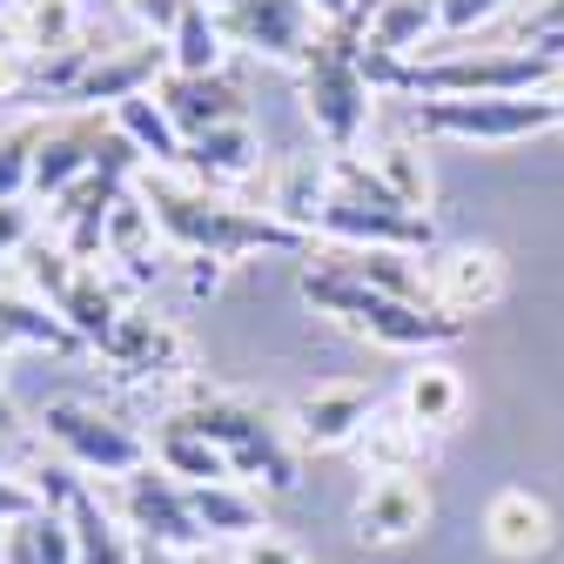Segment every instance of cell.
Here are the masks:
<instances>
[{
    "label": "cell",
    "mask_w": 564,
    "mask_h": 564,
    "mask_svg": "<svg viewBox=\"0 0 564 564\" xmlns=\"http://www.w3.org/2000/svg\"><path fill=\"white\" fill-rule=\"evenodd\" d=\"M323 202H329V155H290V162L275 169V188H269V216L275 223L316 236Z\"/></svg>",
    "instance_id": "cell-21"
},
{
    "label": "cell",
    "mask_w": 564,
    "mask_h": 564,
    "mask_svg": "<svg viewBox=\"0 0 564 564\" xmlns=\"http://www.w3.org/2000/svg\"><path fill=\"white\" fill-rule=\"evenodd\" d=\"M0 477H8V431H0Z\"/></svg>",
    "instance_id": "cell-42"
},
{
    "label": "cell",
    "mask_w": 564,
    "mask_h": 564,
    "mask_svg": "<svg viewBox=\"0 0 564 564\" xmlns=\"http://www.w3.org/2000/svg\"><path fill=\"white\" fill-rule=\"evenodd\" d=\"M256 155H262V141H256V128H249V121L208 128V134H195V141H188V169H195L202 182H242V175L256 169Z\"/></svg>",
    "instance_id": "cell-26"
},
{
    "label": "cell",
    "mask_w": 564,
    "mask_h": 564,
    "mask_svg": "<svg viewBox=\"0 0 564 564\" xmlns=\"http://www.w3.org/2000/svg\"><path fill=\"white\" fill-rule=\"evenodd\" d=\"M41 121H14L0 128V202H21L34 195V155H41Z\"/></svg>",
    "instance_id": "cell-33"
},
{
    "label": "cell",
    "mask_w": 564,
    "mask_h": 564,
    "mask_svg": "<svg viewBox=\"0 0 564 564\" xmlns=\"http://www.w3.org/2000/svg\"><path fill=\"white\" fill-rule=\"evenodd\" d=\"M155 101L169 108V121L182 128V141H195V134H208V128H229V121H249L242 115V95L223 82V75H162V88H155Z\"/></svg>",
    "instance_id": "cell-13"
},
{
    "label": "cell",
    "mask_w": 564,
    "mask_h": 564,
    "mask_svg": "<svg viewBox=\"0 0 564 564\" xmlns=\"http://www.w3.org/2000/svg\"><path fill=\"white\" fill-rule=\"evenodd\" d=\"M349 8H357V0H310V14H316V21H343Z\"/></svg>",
    "instance_id": "cell-39"
},
{
    "label": "cell",
    "mask_w": 564,
    "mask_h": 564,
    "mask_svg": "<svg viewBox=\"0 0 564 564\" xmlns=\"http://www.w3.org/2000/svg\"><path fill=\"white\" fill-rule=\"evenodd\" d=\"M403 410L423 423V431H451L457 423V410H464V377L451 370V364H416L410 370V383H403Z\"/></svg>",
    "instance_id": "cell-28"
},
{
    "label": "cell",
    "mask_w": 564,
    "mask_h": 564,
    "mask_svg": "<svg viewBox=\"0 0 564 564\" xmlns=\"http://www.w3.org/2000/svg\"><path fill=\"white\" fill-rule=\"evenodd\" d=\"M431 28H437V0H377V14H370V54L410 61Z\"/></svg>",
    "instance_id": "cell-30"
},
{
    "label": "cell",
    "mask_w": 564,
    "mask_h": 564,
    "mask_svg": "<svg viewBox=\"0 0 564 564\" xmlns=\"http://www.w3.org/2000/svg\"><path fill=\"white\" fill-rule=\"evenodd\" d=\"M141 202L155 208V223L175 249L202 256V262H229V256H256V249H282V256H296L310 249L316 236L290 229V223H275L269 208H242V202H223V195H208V188H182V182H141Z\"/></svg>",
    "instance_id": "cell-2"
},
{
    "label": "cell",
    "mask_w": 564,
    "mask_h": 564,
    "mask_svg": "<svg viewBox=\"0 0 564 564\" xmlns=\"http://www.w3.org/2000/svg\"><path fill=\"white\" fill-rule=\"evenodd\" d=\"M47 310H54L67 329H75L82 349H108L115 329L128 323V316H121V296H115V282H108L95 262H82L75 275H67V282H61V296H54Z\"/></svg>",
    "instance_id": "cell-12"
},
{
    "label": "cell",
    "mask_w": 564,
    "mask_h": 564,
    "mask_svg": "<svg viewBox=\"0 0 564 564\" xmlns=\"http://www.w3.org/2000/svg\"><path fill=\"white\" fill-rule=\"evenodd\" d=\"M370 169L383 175V188H390L397 202H410V208H431V175H423V155H416V141H410V134H390V141H377Z\"/></svg>",
    "instance_id": "cell-32"
},
{
    "label": "cell",
    "mask_w": 564,
    "mask_h": 564,
    "mask_svg": "<svg viewBox=\"0 0 564 564\" xmlns=\"http://www.w3.org/2000/svg\"><path fill=\"white\" fill-rule=\"evenodd\" d=\"M182 416L229 457V477L236 484H249V477L269 484V490H296L303 484L290 437H282L256 403H242V397H195V403H182Z\"/></svg>",
    "instance_id": "cell-5"
},
{
    "label": "cell",
    "mask_w": 564,
    "mask_h": 564,
    "mask_svg": "<svg viewBox=\"0 0 564 564\" xmlns=\"http://www.w3.org/2000/svg\"><path fill=\"white\" fill-rule=\"evenodd\" d=\"M188 505H195V518H202L208 538H236V544H242V538L269 531V524H262V505L249 498L242 484H195Z\"/></svg>",
    "instance_id": "cell-29"
},
{
    "label": "cell",
    "mask_w": 564,
    "mask_h": 564,
    "mask_svg": "<svg viewBox=\"0 0 564 564\" xmlns=\"http://www.w3.org/2000/svg\"><path fill=\"white\" fill-rule=\"evenodd\" d=\"M134 564H169V551H155V544H141V551H134Z\"/></svg>",
    "instance_id": "cell-40"
},
{
    "label": "cell",
    "mask_w": 564,
    "mask_h": 564,
    "mask_svg": "<svg viewBox=\"0 0 564 564\" xmlns=\"http://www.w3.org/2000/svg\"><path fill=\"white\" fill-rule=\"evenodd\" d=\"M303 303L323 310V316H336L343 329L383 343V349H451V343H464V329H470V323H457V316H444V310H431V303L383 296V290H370V282H349V275L316 269V262L303 269Z\"/></svg>",
    "instance_id": "cell-4"
},
{
    "label": "cell",
    "mask_w": 564,
    "mask_h": 564,
    "mask_svg": "<svg viewBox=\"0 0 564 564\" xmlns=\"http://www.w3.org/2000/svg\"><path fill=\"white\" fill-rule=\"evenodd\" d=\"M316 236H329L343 249H397V256H431L437 249L431 208L397 202L364 155H329V202L316 216Z\"/></svg>",
    "instance_id": "cell-3"
},
{
    "label": "cell",
    "mask_w": 564,
    "mask_h": 564,
    "mask_svg": "<svg viewBox=\"0 0 564 564\" xmlns=\"http://www.w3.org/2000/svg\"><path fill=\"white\" fill-rule=\"evenodd\" d=\"M377 416V397L357 390V383H336V390H316L296 403V444L303 451H343L364 437V423Z\"/></svg>",
    "instance_id": "cell-14"
},
{
    "label": "cell",
    "mask_w": 564,
    "mask_h": 564,
    "mask_svg": "<svg viewBox=\"0 0 564 564\" xmlns=\"http://www.w3.org/2000/svg\"><path fill=\"white\" fill-rule=\"evenodd\" d=\"M0 336H8V343H34V349H82L75 329H67L47 303L8 296V290H0Z\"/></svg>",
    "instance_id": "cell-31"
},
{
    "label": "cell",
    "mask_w": 564,
    "mask_h": 564,
    "mask_svg": "<svg viewBox=\"0 0 564 564\" xmlns=\"http://www.w3.org/2000/svg\"><path fill=\"white\" fill-rule=\"evenodd\" d=\"M557 115H564V82H557Z\"/></svg>",
    "instance_id": "cell-43"
},
{
    "label": "cell",
    "mask_w": 564,
    "mask_h": 564,
    "mask_svg": "<svg viewBox=\"0 0 564 564\" xmlns=\"http://www.w3.org/2000/svg\"><path fill=\"white\" fill-rule=\"evenodd\" d=\"M357 451H364V464L377 470V477H416L423 464H431V431L397 403V410H383L377 403V416L364 423V437H357Z\"/></svg>",
    "instance_id": "cell-16"
},
{
    "label": "cell",
    "mask_w": 564,
    "mask_h": 564,
    "mask_svg": "<svg viewBox=\"0 0 564 564\" xmlns=\"http://www.w3.org/2000/svg\"><path fill=\"white\" fill-rule=\"evenodd\" d=\"M370 14H377V0H357L343 21H323V34L303 54V108H310L316 134L329 141V155H357L370 108H377V88L364 75Z\"/></svg>",
    "instance_id": "cell-1"
},
{
    "label": "cell",
    "mask_w": 564,
    "mask_h": 564,
    "mask_svg": "<svg viewBox=\"0 0 564 564\" xmlns=\"http://www.w3.org/2000/svg\"><path fill=\"white\" fill-rule=\"evenodd\" d=\"M236 564H303V551L290 538H275V531H256L236 544Z\"/></svg>",
    "instance_id": "cell-38"
},
{
    "label": "cell",
    "mask_w": 564,
    "mask_h": 564,
    "mask_svg": "<svg viewBox=\"0 0 564 564\" xmlns=\"http://www.w3.org/2000/svg\"><path fill=\"white\" fill-rule=\"evenodd\" d=\"M101 357L121 377H169V370H182V336L169 323H155V316H128Z\"/></svg>",
    "instance_id": "cell-22"
},
{
    "label": "cell",
    "mask_w": 564,
    "mask_h": 564,
    "mask_svg": "<svg viewBox=\"0 0 564 564\" xmlns=\"http://www.w3.org/2000/svg\"><path fill=\"white\" fill-rule=\"evenodd\" d=\"M14 34L34 61L82 47V0H14Z\"/></svg>",
    "instance_id": "cell-25"
},
{
    "label": "cell",
    "mask_w": 564,
    "mask_h": 564,
    "mask_svg": "<svg viewBox=\"0 0 564 564\" xmlns=\"http://www.w3.org/2000/svg\"><path fill=\"white\" fill-rule=\"evenodd\" d=\"M0 349H8V336H0Z\"/></svg>",
    "instance_id": "cell-44"
},
{
    "label": "cell",
    "mask_w": 564,
    "mask_h": 564,
    "mask_svg": "<svg viewBox=\"0 0 564 564\" xmlns=\"http://www.w3.org/2000/svg\"><path fill=\"white\" fill-rule=\"evenodd\" d=\"M67 524H75V551H82V564H134V544L121 538L115 511L95 498L88 484H75V498H67Z\"/></svg>",
    "instance_id": "cell-27"
},
{
    "label": "cell",
    "mask_w": 564,
    "mask_h": 564,
    "mask_svg": "<svg viewBox=\"0 0 564 564\" xmlns=\"http://www.w3.org/2000/svg\"><path fill=\"white\" fill-rule=\"evenodd\" d=\"M431 524V490L416 477H377L357 498V538L364 544H410Z\"/></svg>",
    "instance_id": "cell-11"
},
{
    "label": "cell",
    "mask_w": 564,
    "mask_h": 564,
    "mask_svg": "<svg viewBox=\"0 0 564 564\" xmlns=\"http://www.w3.org/2000/svg\"><path fill=\"white\" fill-rule=\"evenodd\" d=\"M0 431H8V437H14V410H8V403H0Z\"/></svg>",
    "instance_id": "cell-41"
},
{
    "label": "cell",
    "mask_w": 564,
    "mask_h": 564,
    "mask_svg": "<svg viewBox=\"0 0 564 564\" xmlns=\"http://www.w3.org/2000/svg\"><path fill=\"white\" fill-rule=\"evenodd\" d=\"M162 223H155V208L141 202V188H128L115 208H108V236H101V256L121 262L134 282H155V256H162Z\"/></svg>",
    "instance_id": "cell-19"
},
{
    "label": "cell",
    "mask_w": 564,
    "mask_h": 564,
    "mask_svg": "<svg viewBox=\"0 0 564 564\" xmlns=\"http://www.w3.org/2000/svg\"><path fill=\"white\" fill-rule=\"evenodd\" d=\"M416 128L444 141H531L544 128H564L557 95H477V101H416Z\"/></svg>",
    "instance_id": "cell-6"
},
{
    "label": "cell",
    "mask_w": 564,
    "mask_h": 564,
    "mask_svg": "<svg viewBox=\"0 0 564 564\" xmlns=\"http://www.w3.org/2000/svg\"><path fill=\"white\" fill-rule=\"evenodd\" d=\"M101 134H108V121L47 128V134H41V155H34V195H41V202H61L67 188H75V182L95 169V155H101Z\"/></svg>",
    "instance_id": "cell-17"
},
{
    "label": "cell",
    "mask_w": 564,
    "mask_h": 564,
    "mask_svg": "<svg viewBox=\"0 0 564 564\" xmlns=\"http://www.w3.org/2000/svg\"><path fill=\"white\" fill-rule=\"evenodd\" d=\"M182 8H188V0H128L134 28L149 34V41H169V34H175V21H182Z\"/></svg>",
    "instance_id": "cell-37"
},
{
    "label": "cell",
    "mask_w": 564,
    "mask_h": 564,
    "mask_svg": "<svg viewBox=\"0 0 564 564\" xmlns=\"http://www.w3.org/2000/svg\"><path fill=\"white\" fill-rule=\"evenodd\" d=\"M223 54H229V34H223V14L208 0H188L175 34H169V61L175 75H223Z\"/></svg>",
    "instance_id": "cell-24"
},
{
    "label": "cell",
    "mask_w": 564,
    "mask_h": 564,
    "mask_svg": "<svg viewBox=\"0 0 564 564\" xmlns=\"http://www.w3.org/2000/svg\"><path fill=\"white\" fill-rule=\"evenodd\" d=\"M121 518H128V531H141V544H155L169 557H188V551L208 544V531H202V518L188 505V484H175L155 464L121 477Z\"/></svg>",
    "instance_id": "cell-8"
},
{
    "label": "cell",
    "mask_w": 564,
    "mask_h": 564,
    "mask_svg": "<svg viewBox=\"0 0 564 564\" xmlns=\"http://www.w3.org/2000/svg\"><path fill=\"white\" fill-rule=\"evenodd\" d=\"M564 34V0H538V8L518 21V47H551Z\"/></svg>",
    "instance_id": "cell-36"
},
{
    "label": "cell",
    "mask_w": 564,
    "mask_h": 564,
    "mask_svg": "<svg viewBox=\"0 0 564 564\" xmlns=\"http://www.w3.org/2000/svg\"><path fill=\"white\" fill-rule=\"evenodd\" d=\"M423 282H431V310L470 323V316H484L490 303L505 296V256L498 249H477V242L470 249H444V256H431Z\"/></svg>",
    "instance_id": "cell-10"
},
{
    "label": "cell",
    "mask_w": 564,
    "mask_h": 564,
    "mask_svg": "<svg viewBox=\"0 0 564 564\" xmlns=\"http://www.w3.org/2000/svg\"><path fill=\"white\" fill-rule=\"evenodd\" d=\"M484 538H490V551L498 557H518V564H531V557H544L551 544H557V524H551V511H544V498H531V490H498L490 498V511H484Z\"/></svg>",
    "instance_id": "cell-15"
},
{
    "label": "cell",
    "mask_w": 564,
    "mask_h": 564,
    "mask_svg": "<svg viewBox=\"0 0 564 564\" xmlns=\"http://www.w3.org/2000/svg\"><path fill=\"white\" fill-rule=\"evenodd\" d=\"M223 14V34L262 61H290L303 67L310 41L323 34V21L310 14V0H208Z\"/></svg>",
    "instance_id": "cell-9"
},
{
    "label": "cell",
    "mask_w": 564,
    "mask_h": 564,
    "mask_svg": "<svg viewBox=\"0 0 564 564\" xmlns=\"http://www.w3.org/2000/svg\"><path fill=\"white\" fill-rule=\"evenodd\" d=\"M115 134L134 141L141 162H155V169H188V141H182V128L169 121V108H162L155 95L121 101V108H115Z\"/></svg>",
    "instance_id": "cell-23"
},
{
    "label": "cell",
    "mask_w": 564,
    "mask_h": 564,
    "mask_svg": "<svg viewBox=\"0 0 564 564\" xmlns=\"http://www.w3.org/2000/svg\"><path fill=\"white\" fill-rule=\"evenodd\" d=\"M34 249V208L28 202H0V262Z\"/></svg>",
    "instance_id": "cell-35"
},
{
    "label": "cell",
    "mask_w": 564,
    "mask_h": 564,
    "mask_svg": "<svg viewBox=\"0 0 564 564\" xmlns=\"http://www.w3.org/2000/svg\"><path fill=\"white\" fill-rule=\"evenodd\" d=\"M505 8H511V0H437V28L444 34H470L484 21H498Z\"/></svg>",
    "instance_id": "cell-34"
},
{
    "label": "cell",
    "mask_w": 564,
    "mask_h": 564,
    "mask_svg": "<svg viewBox=\"0 0 564 564\" xmlns=\"http://www.w3.org/2000/svg\"><path fill=\"white\" fill-rule=\"evenodd\" d=\"M316 269H336L349 282H370L383 296H403V303H431V282H423V262L397 256V249H323Z\"/></svg>",
    "instance_id": "cell-20"
},
{
    "label": "cell",
    "mask_w": 564,
    "mask_h": 564,
    "mask_svg": "<svg viewBox=\"0 0 564 564\" xmlns=\"http://www.w3.org/2000/svg\"><path fill=\"white\" fill-rule=\"evenodd\" d=\"M41 423H47V437L67 451V464L88 470V477H115V484H121V477H134L141 464H155V457H149V437L128 431L121 416L82 403V397H54V403L41 410Z\"/></svg>",
    "instance_id": "cell-7"
},
{
    "label": "cell",
    "mask_w": 564,
    "mask_h": 564,
    "mask_svg": "<svg viewBox=\"0 0 564 564\" xmlns=\"http://www.w3.org/2000/svg\"><path fill=\"white\" fill-rule=\"evenodd\" d=\"M149 457H155V470H169V477H175V484H188V490H195V484H236V477H229V457L208 444L182 410L155 423Z\"/></svg>",
    "instance_id": "cell-18"
}]
</instances>
